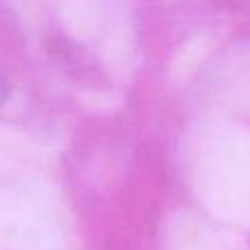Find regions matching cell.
Returning <instances> with one entry per match:
<instances>
[{
  "instance_id": "1",
  "label": "cell",
  "mask_w": 250,
  "mask_h": 250,
  "mask_svg": "<svg viewBox=\"0 0 250 250\" xmlns=\"http://www.w3.org/2000/svg\"><path fill=\"white\" fill-rule=\"evenodd\" d=\"M7 95H9V83H7V79H4L2 70H0V105L4 104V99H7Z\"/></svg>"
}]
</instances>
